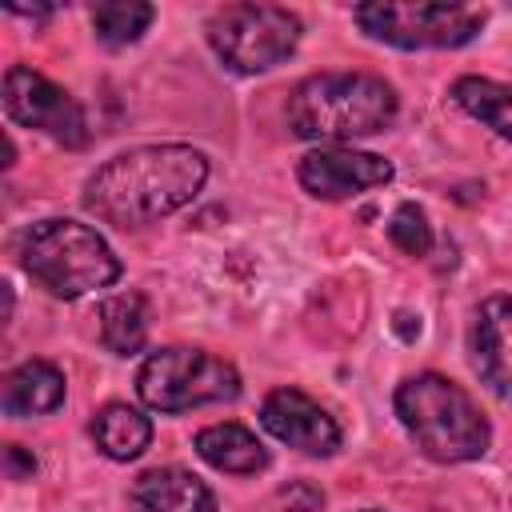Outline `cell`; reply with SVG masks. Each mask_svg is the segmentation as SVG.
Here are the masks:
<instances>
[{
	"label": "cell",
	"instance_id": "obj_15",
	"mask_svg": "<svg viewBox=\"0 0 512 512\" xmlns=\"http://www.w3.org/2000/svg\"><path fill=\"white\" fill-rule=\"evenodd\" d=\"M92 440L108 460H136L152 444V420L132 404H104L92 416Z\"/></svg>",
	"mask_w": 512,
	"mask_h": 512
},
{
	"label": "cell",
	"instance_id": "obj_17",
	"mask_svg": "<svg viewBox=\"0 0 512 512\" xmlns=\"http://www.w3.org/2000/svg\"><path fill=\"white\" fill-rule=\"evenodd\" d=\"M452 100L480 120L484 128H492L500 140H512V88L488 76H460L452 84Z\"/></svg>",
	"mask_w": 512,
	"mask_h": 512
},
{
	"label": "cell",
	"instance_id": "obj_5",
	"mask_svg": "<svg viewBox=\"0 0 512 512\" xmlns=\"http://www.w3.org/2000/svg\"><path fill=\"white\" fill-rule=\"evenodd\" d=\"M136 392L152 412H188L240 396V372L204 348H160L140 364Z\"/></svg>",
	"mask_w": 512,
	"mask_h": 512
},
{
	"label": "cell",
	"instance_id": "obj_9",
	"mask_svg": "<svg viewBox=\"0 0 512 512\" xmlns=\"http://www.w3.org/2000/svg\"><path fill=\"white\" fill-rule=\"evenodd\" d=\"M296 180L316 200H348L356 192L388 184L392 164L376 152H356V148L328 144V148H312L308 156H300Z\"/></svg>",
	"mask_w": 512,
	"mask_h": 512
},
{
	"label": "cell",
	"instance_id": "obj_7",
	"mask_svg": "<svg viewBox=\"0 0 512 512\" xmlns=\"http://www.w3.org/2000/svg\"><path fill=\"white\" fill-rule=\"evenodd\" d=\"M488 12L476 4H428V0H372L356 8V24L392 48H460L484 28Z\"/></svg>",
	"mask_w": 512,
	"mask_h": 512
},
{
	"label": "cell",
	"instance_id": "obj_8",
	"mask_svg": "<svg viewBox=\"0 0 512 512\" xmlns=\"http://www.w3.org/2000/svg\"><path fill=\"white\" fill-rule=\"evenodd\" d=\"M4 112H8V120L36 128L68 148H80L88 140L84 108L60 84H52L44 72H36L28 64H12L4 72Z\"/></svg>",
	"mask_w": 512,
	"mask_h": 512
},
{
	"label": "cell",
	"instance_id": "obj_4",
	"mask_svg": "<svg viewBox=\"0 0 512 512\" xmlns=\"http://www.w3.org/2000/svg\"><path fill=\"white\" fill-rule=\"evenodd\" d=\"M20 264L32 280H40L48 292L64 300H76L120 280V260L108 248V240L96 228L68 216L32 224L20 236Z\"/></svg>",
	"mask_w": 512,
	"mask_h": 512
},
{
	"label": "cell",
	"instance_id": "obj_23",
	"mask_svg": "<svg viewBox=\"0 0 512 512\" xmlns=\"http://www.w3.org/2000/svg\"><path fill=\"white\" fill-rule=\"evenodd\" d=\"M364 512H376V508H364Z\"/></svg>",
	"mask_w": 512,
	"mask_h": 512
},
{
	"label": "cell",
	"instance_id": "obj_22",
	"mask_svg": "<svg viewBox=\"0 0 512 512\" xmlns=\"http://www.w3.org/2000/svg\"><path fill=\"white\" fill-rule=\"evenodd\" d=\"M8 12H12V16H32V20H44V16H48V8H20V4H12Z\"/></svg>",
	"mask_w": 512,
	"mask_h": 512
},
{
	"label": "cell",
	"instance_id": "obj_13",
	"mask_svg": "<svg viewBox=\"0 0 512 512\" xmlns=\"http://www.w3.org/2000/svg\"><path fill=\"white\" fill-rule=\"evenodd\" d=\"M196 456L204 464H212L216 472H232V476H252L268 464V448L244 428V424H208L196 432Z\"/></svg>",
	"mask_w": 512,
	"mask_h": 512
},
{
	"label": "cell",
	"instance_id": "obj_19",
	"mask_svg": "<svg viewBox=\"0 0 512 512\" xmlns=\"http://www.w3.org/2000/svg\"><path fill=\"white\" fill-rule=\"evenodd\" d=\"M388 240L404 252V256H428L432 252V224L424 216V208L416 204H400L388 220Z\"/></svg>",
	"mask_w": 512,
	"mask_h": 512
},
{
	"label": "cell",
	"instance_id": "obj_18",
	"mask_svg": "<svg viewBox=\"0 0 512 512\" xmlns=\"http://www.w3.org/2000/svg\"><path fill=\"white\" fill-rule=\"evenodd\" d=\"M152 16H156V8L152 4H140V0H128V4L124 0L96 4L92 8V32H96L100 44L124 48V44H132V40H140L148 32Z\"/></svg>",
	"mask_w": 512,
	"mask_h": 512
},
{
	"label": "cell",
	"instance_id": "obj_2",
	"mask_svg": "<svg viewBox=\"0 0 512 512\" xmlns=\"http://www.w3.org/2000/svg\"><path fill=\"white\" fill-rule=\"evenodd\" d=\"M396 88L372 72H316L288 96V128L304 140H356L396 120Z\"/></svg>",
	"mask_w": 512,
	"mask_h": 512
},
{
	"label": "cell",
	"instance_id": "obj_6",
	"mask_svg": "<svg viewBox=\"0 0 512 512\" xmlns=\"http://www.w3.org/2000/svg\"><path fill=\"white\" fill-rule=\"evenodd\" d=\"M208 44L240 76L284 64L300 44V16L276 4H224L208 20Z\"/></svg>",
	"mask_w": 512,
	"mask_h": 512
},
{
	"label": "cell",
	"instance_id": "obj_20",
	"mask_svg": "<svg viewBox=\"0 0 512 512\" xmlns=\"http://www.w3.org/2000/svg\"><path fill=\"white\" fill-rule=\"evenodd\" d=\"M280 500H284L288 512H316V508L324 504V492L312 488L308 480H292V484L280 488Z\"/></svg>",
	"mask_w": 512,
	"mask_h": 512
},
{
	"label": "cell",
	"instance_id": "obj_14",
	"mask_svg": "<svg viewBox=\"0 0 512 512\" xmlns=\"http://www.w3.org/2000/svg\"><path fill=\"white\" fill-rule=\"evenodd\" d=\"M8 416H44L64 404V372L48 360H28L8 372L4 396H0Z\"/></svg>",
	"mask_w": 512,
	"mask_h": 512
},
{
	"label": "cell",
	"instance_id": "obj_10",
	"mask_svg": "<svg viewBox=\"0 0 512 512\" xmlns=\"http://www.w3.org/2000/svg\"><path fill=\"white\" fill-rule=\"evenodd\" d=\"M260 424L304 456H332L340 448V424L300 388H276L260 404Z\"/></svg>",
	"mask_w": 512,
	"mask_h": 512
},
{
	"label": "cell",
	"instance_id": "obj_12",
	"mask_svg": "<svg viewBox=\"0 0 512 512\" xmlns=\"http://www.w3.org/2000/svg\"><path fill=\"white\" fill-rule=\"evenodd\" d=\"M132 512H216L212 488L184 468H148L128 488Z\"/></svg>",
	"mask_w": 512,
	"mask_h": 512
},
{
	"label": "cell",
	"instance_id": "obj_11",
	"mask_svg": "<svg viewBox=\"0 0 512 512\" xmlns=\"http://www.w3.org/2000/svg\"><path fill=\"white\" fill-rule=\"evenodd\" d=\"M468 356L476 376L512 400V296H488L468 324Z\"/></svg>",
	"mask_w": 512,
	"mask_h": 512
},
{
	"label": "cell",
	"instance_id": "obj_21",
	"mask_svg": "<svg viewBox=\"0 0 512 512\" xmlns=\"http://www.w3.org/2000/svg\"><path fill=\"white\" fill-rule=\"evenodd\" d=\"M32 472H36V456L24 452L20 444H8L4 448V476L8 480H32Z\"/></svg>",
	"mask_w": 512,
	"mask_h": 512
},
{
	"label": "cell",
	"instance_id": "obj_16",
	"mask_svg": "<svg viewBox=\"0 0 512 512\" xmlns=\"http://www.w3.org/2000/svg\"><path fill=\"white\" fill-rule=\"evenodd\" d=\"M100 340L116 356H136L148 340V304L140 292H120L100 304Z\"/></svg>",
	"mask_w": 512,
	"mask_h": 512
},
{
	"label": "cell",
	"instance_id": "obj_3",
	"mask_svg": "<svg viewBox=\"0 0 512 512\" xmlns=\"http://www.w3.org/2000/svg\"><path fill=\"white\" fill-rule=\"evenodd\" d=\"M392 404H396L404 432L428 460L464 464V460H480L488 452L492 428H488L484 412L476 408V400L456 380H448L440 372L408 376L396 388Z\"/></svg>",
	"mask_w": 512,
	"mask_h": 512
},
{
	"label": "cell",
	"instance_id": "obj_1",
	"mask_svg": "<svg viewBox=\"0 0 512 512\" xmlns=\"http://www.w3.org/2000/svg\"><path fill=\"white\" fill-rule=\"evenodd\" d=\"M208 180V156L192 144H144L112 156L84 184V208L116 228L152 224L184 204Z\"/></svg>",
	"mask_w": 512,
	"mask_h": 512
}]
</instances>
